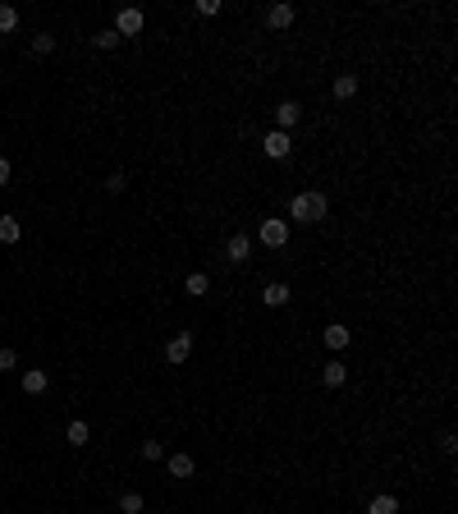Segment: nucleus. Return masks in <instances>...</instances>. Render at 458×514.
Wrapping results in <instances>:
<instances>
[{
    "instance_id": "nucleus-21",
    "label": "nucleus",
    "mask_w": 458,
    "mask_h": 514,
    "mask_svg": "<svg viewBox=\"0 0 458 514\" xmlns=\"http://www.w3.org/2000/svg\"><path fill=\"white\" fill-rule=\"evenodd\" d=\"M18 28V9L14 5H0V33H14Z\"/></svg>"
},
{
    "instance_id": "nucleus-6",
    "label": "nucleus",
    "mask_w": 458,
    "mask_h": 514,
    "mask_svg": "<svg viewBox=\"0 0 458 514\" xmlns=\"http://www.w3.org/2000/svg\"><path fill=\"white\" fill-rule=\"evenodd\" d=\"M18 381H23V395H46L51 391V372H46V367H23Z\"/></svg>"
},
{
    "instance_id": "nucleus-25",
    "label": "nucleus",
    "mask_w": 458,
    "mask_h": 514,
    "mask_svg": "<svg viewBox=\"0 0 458 514\" xmlns=\"http://www.w3.org/2000/svg\"><path fill=\"white\" fill-rule=\"evenodd\" d=\"M124 189H129V179H124V170H115L110 179H105V193H124Z\"/></svg>"
},
{
    "instance_id": "nucleus-15",
    "label": "nucleus",
    "mask_w": 458,
    "mask_h": 514,
    "mask_svg": "<svg viewBox=\"0 0 458 514\" xmlns=\"http://www.w3.org/2000/svg\"><path fill=\"white\" fill-rule=\"evenodd\" d=\"M330 92H335L339 101H348V96H357V74H335V83H330Z\"/></svg>"
},
{
    "instance_id": "nucleus-22",
    "label": "nucleus",
    "mask_w": 458,
    "mask_h": 514,
    "mask_svg": "<svg viewBox=\"0 0 458 514\" xmlns=\"http://www.w3.org/2000/svg\"><path fill=\"white\" fill-rule=\"evenodd\" d=\"M33 51H37V55H51V51H55V33H37V37H33Z\"/></svg>"
},
{
    "instance_id": "nucleus-16",
    "label": "nucleus",
    "mask_w": 458,
    "mask_h": 514,
    "mask_svg": "<svg viewBox=\"0 0 458 514\" xmlns=\"http://www.w3.org/2000/svg\"><path fill=\"white\" fill-rule=\"evenodd\" d=\"M367 514H399V496H394V491H381V496H372Z\"/></svg>"
},
{
    "instance_id": "nucleus-11",
    "label": "nucleus",
    "mask_w": 458,
    "mask_h": 514,
    "mask_svg": "<svg viewBox=\"0 0 458 514\" xmlns=\"http://www.w3.org/2000/svg\"><path fill=\"white\" fill-rule=\"evenodd\" d=\"M321 340H326V349H335V354H339V349L353 345V331H348V326H339V322H330L326 331H321Z\"/></svg>"
},
{
    "instance_id": "nucleus-14",
    "label": "nucleus",
    "mask_w": 458,
    "mask_h": 514,
    "mask_svg": "<svg viewBox=\"0 0 458 514\" xmlns=\"http://www.w3.org/2000/svg\"><path fill=\"white\" fill-rule=\"evenodd\" d=\"M289 298H294V294H289V285H280V280H275V285H266V289H261V303H266V308H285Z\"/></svg>"
},
{
    "instance_id": "nucleus-27",
    "label": "nucleus",
    "mask_w": 458,
    "mask_h": 514,
    "mask_svg": "<svg viewBox=\"0 0 458 514\" xmlns=\"http://www.w3.org/2000/svg\"><path fill=\"white\" fill-rule=\"evenodd\" d=\"M9 174H14V166H9V161L0 157V189H5V184H9Z\"/></svg>"
},
{
    "instance_id": "nucleus-2",
    "label": "nucleus",
    "mask_w": 458,
    "mask_h": 514,
    "mask_svg": "<svg viewBox=\"0 0 458 514\" xmlns=\"http://www.w3.org/2000/svg\"><path fill=\"white\" fill-rule=\"evenodd\" d=\"M289 235H294V225H289L285 216H266V220H261V230H257V239H261L266 248H285Z\"/></svg>"
},
{
    "instance_id": "nucleus-1",
    "label": "nucleus",
    "mask_w": 458,
    "mask_h": 514,
    "mask_svg": "<svg viewBox=\"0 0 458 514\" xmlns=\"http://www.w3.org/2000/svg\"><path fill=\"white\" fill-rule=\"evenodd\" d=\"M326 211H330L326 193L307 189V193H298V198L289 202V225H316V220H326Z\"/></svg>"
},
{
    "instance_id": "nucleus-5",
    "label": "nucleus",
    "mask_w": 458,
    "mask_h": 514,
    "mask_svg": "<svg viewBox=\"0 0 458 514\" xmlns=\"http://www.w3.org/2000/svg\"><path fill=\"white\" fill-rule=\"evenodd\" d=\"M261 152H266L270 161H289V157H294V138L280 133V129H270L266 138H261Z\"/></svg>"
},
{
    "instance_id": "nucleus-13",
    "label": "nucleus",
    "mask_w": 458,
    "mask_h": 514,
    "mask_svg": "<svg viewBox=\"0 0 458 514\" xmlns=\"http://www.w3.org/2000/svg\"><path fill=\"white\" fill-rule=\"evenodd\" d=\"M64 441H69V445H74V450H83V445H87V441H92V428H87V423H83V418H74V423H69V428H64Z\"/></svg>"
},
{
    "instance_id": "nucleus-10",
    "label": "nucleus",
    "mask_w": 458,
    "mask_h": 514,
    "mask_svg": "<svg viewBox=\"0 0 458 514\" xmlns=\"http://www.w3.org/2000/svg\"><path fill=\"white\" fill-rule=\"evenodd\" d=\"M298 120H303V106H298V101H280V106H275V129H280V133H289Z\"/></svg>"
},
{
    "instance_id": "nucleus-8",
    "label": "nucleus",
    "mask_w": 458,
    "mask_h": 514,
    "mask_svg": "<svg viewBox=\"0 0 458 514\" xmlns=\"http://www.w3.org/2000/svg\"><path fill=\"white\" fill-rule=\"evenodd\" d=\"M165 469H170V478H179V482H188L193 473H197V464H193V454H183V450H174L170 459H165Z\"/></svg>"
},
{
    "instance_id": "nucleus-26",
    "label": "nucleus",
    "mask_w": 458,
    "mask_h": 514,
    "mask_svg": "<svg viewBox=\"0 0 458 514\" xmlns=\"http://www.w3.org/2000/svg\"><path fill=\"white\" fill-rule=\"evenodd\" d=\"M14 367H18V354L14 349H0V372H14Z\"/></svg>"
},
{
    "instance_id": "nucleus-18",
    "label": "nucleus",
    "mask_w": 458,
    "mask_h": 514,
    "mask_svg": "<svg viewBox=\"0 0 458 514\" xmlns=\"http://www.w3.org/2000/svg\"><path fill=\"white\" fill-rule=\"evenodd\" d=\"M183 289H188V294H193V298H202V294H211V276H207V271H193V276H188V280H183Z\"/></svg>"
},
{
    "instance_id": "nucleus-19",
    "label": "nucleus",
    "mask_w": 458,
    "mask_h": 514,
    "mask_svg": "<svg viewBox=\"0 0 458 514\" xmlns=\"http://www.w3.org/2000/svg\"><path fill=\"white\" fill-rule=\"evenodd\" d=\"M92 46L96 51H115V46H120V33H115V28H101V33L92 37Z\"/></svg>"
},
{
    "instance_id": "nucleus-3",
    "label": "nucleus",
    "mask_w": 458,
    "mask_h": 514,
    "mask_svg": "<svg viewBox=\"0 0 458 514\" xmlns=\"http://www.w3.org/2000/svg\"><path fill=\"white\" fill-rule=\"evenodd\" d=\"M142 28H147V14H142L138 5H124L120 14H115V33H120V42H124V37H138Z\"/></svg>"
},
{
    "instance_id": "nucleus-23",
    "label": "nucleus",
    "mask_w": 458,
    "mask_h": 514,
    "mask_svg": "<svg viewBox=\"0 0 458 514\" xmlns=\"http://www.w3.org/2000/svg\"><path fill=\"white\" fill-rule=\"evenodd\" d=\"M142 459H147V464L165 459V445H161V441H142Z\"/></svg>"
},
{
    "instance_id": "nucleus-24",
    "label": "nucleus",
    "mask_w": 458,
    "mask_h": 514,
    "mask_svg": "<svg viewBox=\"0 0 458 514\" xmlns=\"http://www.w3.org/2000/svg\"><path fill=\"white\" fill-rule=\"evenodd\" d=\"M193 9H197L202 18H216V14H220V0H197V5H193Z\"/></svg>"
},
{
    "instance_id": "nucleus-17",
    "label": "nucleus",
    "mask_w": 458,
    "mask_h": 514,
    "mask_svg": "<svg viewBox=\"0 0 458 514\" xmlns=\"http://www.w3.org/2000/svg\"><path fill=\"white\" fill-rule=\"evenodd\" d=\"M23 239V225H18V216H0V244H18Z\"/></svg>"
},
{
    "instance_id": "nucleus-12",
    "label": "nucleus",
    "mask_w": 458,
    "mask_h": 514,
    "mask_svg": "<svg viewBox=\"0 0 458 514\" xmlns=\"http://www.w3.org/2000/svg\"><path fill=\"white\" fill-rule=\"evenodd\" d=\"M344 381H348V367L339 363V358H330V363L321 367V386H330V391H339Z\"/></svg>"
},
{
    "instance_id": "nucleus-4",
    "label": "nucleus",
    "mask_w": 458,
    "mask_h": 514,
    "mask_svg": "<svg viewBox=\"0 0 458 514\" xmlns=\"http://www.w3.org/2000/svg\"><path fill=\"white\" fill-rule=\"evenodd\" d=\"M188 354H193V331H174L170 345H165V363L183 367V363H188Z\"/></svg>"
},
{
    "instance_id": "nucleus-7",
    "label": "nucleus",
    "mask_w": 458,
    "mask_h": 514,
    "mask_svg": "<svg viewBox=\"0 0 458 514\" xmlns=\"http://www.w3.org/2000/svg\"><path fill=\"white\" fill-rule=\"evenodd\" d=\"M294 18H298V9L289 5V0H280V5H270V9H266V28H275V33H285Z\"/></svg>"
},
{
    "instance_id": "nucleus-9",
    "label": "nucleus",
    "mask_w": 458,
    "mask_h": 514,
    "mask_svg": "<svg viewBox=\"0 0 458 514\" xmlns=\"http://www.w3.org/2000/svg\"><path fill=\"white\" fill-rule=\"evenodd\" d=\"M225 257L234 262V267H243V262L252 257V239L243 235V230H239V235H229V244H225Z\"/></svg>"
},
{
    "instance_id": "nucleus-20",
    "label": "nucleus",
    "mask_w": 458,
    "mask_h": 514,
    "mask_svg": "<svg viewBox=\"0 0 458 514\" xmlns=\"http://www.w3.org/2000/svg\"><path fill=\"white\" fill-rule=\"evenodd\" d=\"M120 510L124 514H142V491H124V496H120Z\"/></svg>"
}]
</instances>
